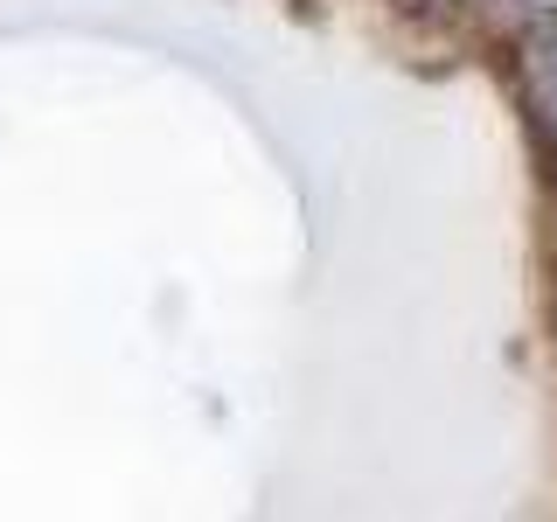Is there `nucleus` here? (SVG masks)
I'll list each match as a JSON object with an SVG mask.
<instances>
[{"instance_id": "nucleus-2", "label": "nucleus", "mask_w": 557, "mask_h": 522, "mask_svg": "<svg viewBox=\"0 0 557 522\" xmlns=\"http://www.w3.org/2000/svg\"><path fill=\"white\" fill-rule=\"evenodd\" d=\"M522 14H544V22H557V0H516Z\"/></svg>"}, {"instance_id": "nucleus-1", "label": "nucleus", "mask_w": 557, "mask_h": 522, "mask_svg": "<svg viewBox=\"0 0 557 522\" xmlns=\"http://www.w3.org/2000/svg\"><path fill=\"white\" fill-rule=\"evenodd\" d=\"M536 63H544V84H550V98H557V28L544 35V57H536Z\"/></svg>"}, {"instance_id": "nucleus-3", "label": "nucleus", "mask_w": 557, "mask_h": 522, "mask_svg": "<svg viewBox=\"0 0 557 522\" xmlns=\"http://www.w3.org/2000/svg\"><path fill=\"white\" fill-rule=\"evenodd\" d=\"M411 8H425V14H453L460 0H411Z\"/></svg>"}]
</instances>
